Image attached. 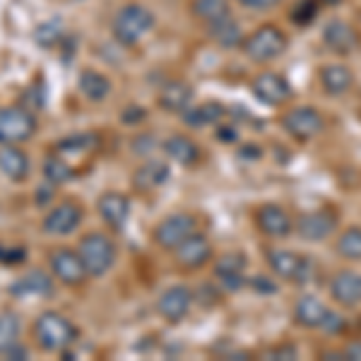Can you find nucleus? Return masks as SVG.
Returning <instances> with one entry per match:
<instances>
[{"mask_svg":"<svg viewBox=\"0 0 361 361\" xmlns=\"http://www.w3.org/2000/svg\"><path fill=\"white\" fill-rule=\"evenodd\" d=\"M164 152L169 159L178 161L183 166H193L200 159V147L185 135H171L169 140H164Z\"/></svg>","mask_w":361,"mask_h":361,"instance_id":"obj_27","label":"nucleus"},{"mask_svg":"<svg viewBox=\"0 0 361 361\" xmlns=\"http://www.w3.org/2000/svg\"><path fill=\"white\" fill-rule=\"evenodd\" d=\"M85 209L78 200H63L44 217L42 229L49 236H68L82 224Z\"/></svg>","mask_w":361,"mask_h":361,"instance_id":"obj_10","label":"nucleus"},{"mask_svg":"<svg viewBox=\"0 0 361 361\" xmlns=\"http://www.w3.org/2000/svg\"><path fill=\"white\" fill-rule=\"evenodd\" d=\"M63 39V25L61 20H49L44 22V25L37 27V32H34V42L39 46H44V49H51V46H56L58 42Z\"/></svg>","mask_w":361,"mask_h":361,"instance_id":"obj_35","label":"nucleus"},{"mask_svg":"<svg viewBox=\"0 0 361 361\" xmlns=\"http://www.w3.org/2000/svg\"><path fill=\"white\" fill-rule=\"evenodd\" d=\"M20 316L15 311H0V354H8L20 342Z\"/></svg>","mask_w":361,"mask_h":361,"instance_id":"obj_31","label":"nucleus"},{"mask_svg":"<svg viewBox=\"0 0 361 361\" xmlns=\"http://www.w3.org/2000/svg\"><path fill=\"white\" fill-rule=\"evenodd\" d=\"M0 173H5L10 180H25L29 176V157L17 145H3L0 147Z\"/></svg>","mask_w":361,"mask_h":361,"instance_id":"obj_25","label":"nucleus"},{"mask_svg":"<svg viewBox=\"0 0 361 361\" xmlns=\"http://www.w3.org/2000/svg\"><path fill=\"white\" fill-rule=\"evenodd\" d=\"M250 92L260 104H267V106H282L284 102L292 99V85L282 75L270 73V70L255 75L250 82Z\"/></svg>","mask_w":361,"mask_h":361,"instance_id":"obj_11","label":"nucleus"},{"mask_svg":"<svg viewBox=\"0 0 361 361\" xmlns=\"http://www.w3.org/2000/svg\"><path fill=\"white\" fill-rule=\"evenodd\" d=\"M320 85H323L325 94L330 97H342L352 90L354 85V73L342 63H330L320 70Z\"/></svg>","mask_w":361,"mask_h":361,"instance_id":"obj_24","label":"nucleus"},{"mask_svg":"<svg viewBox=\"0 0 361 361\" xmlns=\"http://www.w3.org/2000/svg\"><path fill=\"white\" fill-rule=\"evenodd\" d=\"M316 13H318V5L313 3V0H306V3H301L299 8L294 10V22H299V25H308V22L316 17Z\"/></svg>","mask_w":361,"mask_h":361,"instance_id":"obj_37","label":"nucleus"},{"mask_svg":"<svg viewBox=\"0 0 361 361\" xmlns=\"http://www.w3.org/2000/svg\"><path fill=\"white\" fill-rule=\"evenodd\" d=\"M323 3H330V5H335V3H340V0H323Z\"/></svg>","mask_w":361,"mask_h":361,"instance_id":"obj_43","label":"nucleus"},{"mask_svg":"<svg viewBox=\"0 0 361 361\" xmlns=\"http://www.w3.org/2000/svg\"><path fill=\"white\" fill-rule=\"evenodd\" d=\"M337 255L347 260H361V226H349L335 241Z\"/></svg>","mask_w":361,"mask_h":361,"instance_id":"obj_32","label":"nucleus"},{"mask_svg":"<svg viewBox=\"0 0 361 361\" xmlns=\"http://www.w3.org/2000/svg\"><path fill=\"white\" fill-rule=\"evenodd\" d=\"M37 133V118L25 106L0 109V145H20Z\"/></svg>","mask_w":361,"mask_h":361,"instance_id":"obj_5","label":"nucleus"},{"mask_svg":"<svg viewBox=\"0 0 361 361\" xmlns=\"http://www.w3.org/2000/svg\"><path fill=\"white\" fill-rule=\"evenodd\" d=\"M359 34L349 22L345 20H330L328 25L323 27V44L328 46L333 54H354L359 49Z\"/></svg>","mask_w":361,"mask_h":361,"instance_id":"obj_15","label":"nucleus"},{"mask_svg":"<svg viewBox=\"0 0 361 361\" xmlns=\"http://www.w3.org/2000/svg\"><path fill=\"white\" fill-rule=\"evenodd\" d=\"M97 209L104 222L111 226V229L121 231L126 226L128 217H130V200L123 193H118V190H106L97 200Z\"/></svg>","mask_w":361,"mask_h":361,"instance_id":"obj_18","label":"nucleus"},{"mask_svg":"<svg viewBox=\"0 0 361 361\" xmlns=\"http://www.w3.org/2000/svg\"><path fill=\"white\" fill-rule=\"evenodd\" d=\"M193 94H195L193 87L185 82V80H171V82L161 87L159 106L171 114H183L193 104Z\"/></svg>","mask_w":361,"mask_h":361,"instance_id":"obj_23","label":"nucleus"},{"mask_svg":"<svg viewBox=\"0 0 361 361\" xmlns=\"http://www.w3.org/2000/svg\"><path fill=\"white\" fill-rule=\"evenodd\" d=\"M49 265H51L54 277L58 282L66 284V287H80V284H85V279L90 277V272H87V267H85L78 250H70V248L51 250Z\"/></svg>","mask_w":361,"mask_h":361,"instance_id":"obj_9","label":"nucleus"},{"mask_svg":"<svg viewBox=\"0 0 361 361\" xmlns=\"http://www.w3.org/2000/svg\"><path fill=\"white\" fill-rule=\"evenodd\" d=\"M195 231H197V222H195L193 214H185V212L169 214V217H164L159 224H157L154 243L164 250H173L188 236H193Z\"/></svg>","mask_w":361,"mask_h":361,"instance_id":"obj_8","label":"nucleus"},{"mask_svg":"<svg viewBox=\"0 0 361 361\" xmlns=\"http://www.w3.org/2000/svg\"><path fill=\"white\" fill-rule=\"evenodd\" d=\"M342 357L347 361H361V342H352V345H347L342 349Z\"/></svg>","mask_w":361,"mask_h":361,"instance_id":"obj_40","label":"nucleus"},{"mask_svg":"<svg viewBox=\"0 0 361 361\" xmlns=\"http://www.w3.org/2000/svg\"><path fill=\"white\" fill-rule=\"evenodd\" d=\"M173 255H176V263L180 270H200L212 258V243H209V238L205 234L195 231L180 246L173 248Z\"/></svg>","mask_w":361,"mask_h":361,"instance_id":"obj_13","label":"nucleus"},{"mask_svg":"<svg viewBox=\"0 0 361 361\" xmlns=\"http://www.w3.org/2000/svg\"><path fill=\"white\" fill-rule=\"evenodd\" d=\"M32 335L42 352L63 354L75 342V337H78V328L66 316H61V313L44 311L42 316L34 320Z\"/></svg>","mask_w":361,"mask_h":361,"instance_id":"obj_1","label":"nucleus"},{"mask_svg":"<svg viewBox=\"0 0 361 361\" xmlns=\"http://www.w3.org/2000/svg\"><path fill=\"white\" fill-rule=\"evenodd\" d=\"M27 260V248L22 243L0 241V265H20Z\"/></svg>","mask_w":361,"mask_h":361,"instance_id":"obj_36","label":"nucleus"},{"mask_svg":"<svg viewBox=\"0 0 361 361\" xmlns=\"http://www.w3.org/2000/svg\"><path fill=\"white\" fill-rule=\"evenodd\" d=\"M78 87H80V92L90 99V102H104V99L111 94V90H114L111 80H109L106 75L97 73V70H85V73L80 75Z\"/></svg>","mask_w":361,"mask_h":361,"instance_id":"obj_29","label":"nucleus"},{"mask_svg":"<svg viewBox=\"0 0 361 361\" xmlns=\"http://www.w3.org/2000/svg\"><path fill=\"white\" fill-rule=\"evenodd\" d=\"M330 296L340 306H359L361 304V272L340 270L330 279Z\"/></svg>","mask_w":361,"mask_h":361,"instance_id":"obj_16","label":"nucleus"},{"mask_svg":"<svg viewBox=\"0 0 361 361\" xmlns=\"http://www.w3.org/2000/svg\"><path fill=\"white\" fill-rule=\"evenodd\" d=\"M296 231H299L301 238L306 241H323V238L333 236V231L337 229V214L330 207H320V209H311V212L301 214L296 219Z\"/></svg>","mask_w":361,"mask_h":361,"instance_id":"obj_12","label":"nucleus"},{"mask_svg":"<svg viewBox=\"0 0 361 361\" xmlns=\"http://www.w3.org/2000/svg\"><path fill=\"white\" fill-rule=\"evenodd\" d=\"M99 142L97 135H92V133H80V135H73V137H66L61 140V142L56 145L58 152H90V149H94Z\"/></svg>","mask_w":361,"mask_h":361,"instance_id":"obj_34","label":"nucleus"},{"mask_svg":"<svg viewBox=\"0 0 361 361\" xmlns=\"http://www.w3.org/2000/svg\"><path fill=\"white\" fill-rule=\"evenodd\" d=\"M193 15L205 25H214V22H222L226 17H231V5L229 0H193L190 5Z\"/></svg>","mask_w":361,"mask_h":361,"instance_id":"obj_30","label":"nucleus"},{"mask_svg":"<svg viewBox=\"0 0 361 361\" xmlns=\"http://www.w3.org/2000/svg\"><path fill=\"white\" fill-rule=\"evenodd\" d=\"M207 32H209V39H212L217 46H222V49H234V46L243 44L241 25H238L234 17H226L222 22H214V25L207 27Z\"/></svg>","mask_w":361,"mask_h":361,"instance_id":"obj_28","label":"nucleus"},{"mask_svg":"<svg viewBox=\"0 0 361 361\" xmlns=\"http://www.w3.org/2000/svg\"><path fill=\"white\" fill-rule=\"evenodd\" d=\"M328 316H330V308L320 299H316V296L304 294L301 299H296L294 320H296V325H301V328H311V330L323 328Z\"/></svg>","mask_w":361,"mask_h":361,"instance_id":"obj_19","label":"nucleus"},{"mask_svg":"<svg viewBox=\"0 0 361 361\" xmlns=\"http://www.w3.org/2000/svg\"><path fill=\"white\" fill-rule=\"evenodd\" d=\"M265 255H267L270 270L275 272L279 279H284V282L301 284L311 275V260L292 248H270Z\"/></svg>","mask_w":361,"mask_h":361,"instance_id":"obj_6","label":"nucleus"},{"mask_svg":"<svg viewBox=\"0 0 361 361\" xmlns=\"http://www.w3.org/2000/svg\"><path fill=\"white\" fill-rule=\"evenodd\" d=\"M282 126L299 142H308L325 130V118L313 106H294L282 116Z\"/></svg>","mask_w":361,"mask_h":361,"instance_id":"obj_7","label":"nucleus"},{"mask_svg":"<svg viewBox=\"0 0 361 361\" xmlns=\"http://www.w3.org/2000/svg\"><path fill=\"white\" fill-rule=\"evenodd\" d=\"M190 304H193V294L185 287H169L164 294L157 299V311L159 316L169 320V323H178V320L185 318V313L190 311Z\"/></svg>","mask_w":361,"mask_h":361,"instance_id":"obj_17","label":"nucleus"},{"mask_svg":"<svg viewBox=\"0 0 361 361\" xmlns=\"http://www.w3.org/2000/svg\"><path fill=\"white\" fill-rule=\"evenodd\" d=\"M10 294L17 299H29V296H49L54 292V277H49L44 270H32L20 279H15V284H10Z\"/></svg>","mask_w":361,"mask_h":361,"instance_id":"obj_22","label":"nucleus"},{"mask_svg":"<svg viewBox=\"0 0 361 361\" xmlns=\"http://www.w3.org/2000/svg\"><path fill=\"white\" fill-rule=\"evenodd\" d=\"M152 27H154V15L145 5L137 3L123 5L114 17V37L116 42L123 46H135L137 42H142Z\"/></svg>","mask_w":361,"mask_h":361,"instance_id":"obj_2","label":"nucleus"},{"mask_svg":"<svg viewBox=\"0 0 361 361\" xmlns=\"http://www.w3.org/2000/svg\"><path fill=\"white\" fill-rule=\"evenodd\" d=\"M255 224H258V229L270 238L289 236L296 226L292 214L282 205H275V202H267V205L258 207V212H255Z\"/></svg>","mask_w":361,"mask_h":361,"instance_id":"obj_14","label":"nucleus"},{"mask_svg":"<svg viewBox=\"0 0 361 361\" xmlns=\"http://www.w3.org/2000/svg\"><path fill=\"white\" fill-rule=\"evenodd\" d=\"M224 116V106L217 102H207V104H197L193 106L190 104L188 109H185L183 114H180V118H183V123L188 128H207V126H214L219 118Z\"/></svg>","mask_w":361,"mask_h":361,"instance_id":"obj_26","label":"nucleus"},{"mask_svg":"<svg viewBox=\"0 0 361 361\" xmlns=\"http://www.w3.org/2000/svg\"><path fill=\"white\" fill-rule=\"evenodd\" d=\"M241 5L246 8H255V10H267V8H275L279 0H238Z\"/></svg>","mask_w":361,"mask_h":361,"instance_id":"obj_41","label":"nucleus"},{"mask_svg":"<svg viewBox=\"0 0 361 361\" xmlns=\"http://www.w3.org/2000/svg\"><path fill=\"white\" fill-rule=\"evenodd\" d=\"M73 176H75L73 169H70L63 159H58V157H46V161H44V178L49 180V183L61 185V183H66V180L73 178Z\"/></svg>","mask_w":361,"mask_h":361,"instance_id":"obj_33","label":"nucleus"},{"mask_svg":"<svg viewBox=\"0 0 361 361\" xmlns=\"http://www.w3.org/2000/svg\"><path fill=\"white\" fill-rule=\"evenodd\" d=\"M152 149H154V137L147 135V133L133 140V152L135 154H147V152H152Z\"/></svg>","mask_w":361,"mask_h":361,"instance_id":"obj_39","label":"nucleus"},{"mask_svg":"<svg viewBox=\"0 0 361 361\" xmlns=\"http://www.w3.org/2000/svg\"><path fill=\"white\" fill-rule=\"evenodd\" d=\"M169 176H171V169H169L166 161H159V159H149L145 161L142 166L135 169L133 173V185L140 193H147V190H157L166 183Z\"/></svg>","mask_w":361,"mask_h":361,"instance_id":"obj_21","label":"nucleus"},{"mask_svg":"<svg viewBox=\"0 0 361 361\" xmlns=\"http://www.w3.org/2000/svg\"><path fill=\"white\" fill-rule=\"evenodd\" d=\"M243 270H246V258H243L241 253H226L217 260V265H214V277L222 282L224 289L236 292V289H241L243 282H246Z\"/></svg>","mask_w":361,"mask_h":361,"instance_id":"obj_20","label":"nucleus"},{"mask_svg":"<svg viewBox=\"0 0 361 361\" xmlns=\"http://www.w3.org/2000/svg\"><path fill=\"white\" fill-rule=\"evenodd\" d=\"M78 253L92 277L106 275L116 263V243L102 231H92L80 238Z\"/></svg>","mask_w":361,"mask_h":361,"instance_id":"obj_4","label":"nucleus"},{"mask_svg":"<svg viewBox=\"0 0 361 361\" xmlns=\"http://www.w3.org/2000/svg\"><path fill=\"white\" fill-rule=\"evenodd\" d=\"M5 357H10V359H15V357H17V359H27V349L22 347L20 342H17V345H15L13 349H10L8 354H5Z\"/></svg>","mask_w":361,"mask_h":361,"instance_id":"obj_42","label":"nucleus"},{"mask_svg":"<svg viewBox=\"0 0 361 361\" xmlns=\"http://www.w3.org/2000/svg\"><path fill=\"white\" fill-rule=\"evenodd\" d=\"M287 44L289 42L282 34V29H277L275 25H263V27L255 29L250 37L243 39L241 49L253 63L265 66V63L277 61V58L287 51Z\"/></svg>","mask_w":361,"mask_h":361,"instance_id":"obj_3","label":"nucleus"},{"mask_svg":"<svg viewBox=\"0 0 361 361\" xmlns=\"http://www.w3.org/2000/svg\"><path fill=\"white\" fill-rule=\"evenodd\" d=\"M265 359H296L299 352H296L294 345H277V347H270L263 352Z\"/></svg>","mask_w":361,"mask_h":361,"instance_id":"obj_38","label":"nucleus"}]
</instances>
